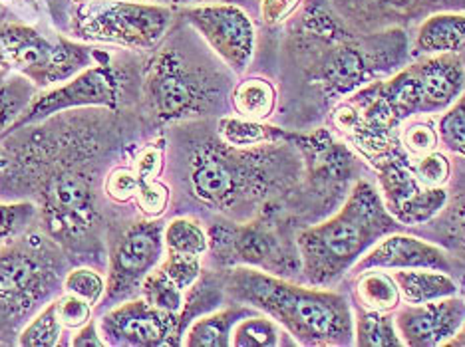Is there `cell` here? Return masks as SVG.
<instances>
[{
	"instance_id": "6da1fadb",
	"label": "cell",
	"mask_w": 465,
	"mask_h": 347,
	"mask_svg": "<svg viewBox=\"0 0 465 347\" xmlns=\"http://www.w3.org/2000/svg\"><path fill=\"white\" fill-rule=\"evenodd\" d=\"M297 34L311 62V83L334 101L392 76L411 56L404 28L361 33L336 13L331 0H306Z\"/></svg>"
},
{
	"instance_id": "7a4b0ae2",
	"label": "cell",
	"mask_w": 465,
	"mask_h": 347,
	"mask_svg": "<svg viewBox=\"0 0 465 347\" xmlns=\"http://www.w3.org/2000/svg\"><path fill=\"white\" fill-rule=\"evenodd\" d=\"M223 290L237 304L267 313L301 345L354 343V312L342 294L301 286L251 266L231 268Z\"/></svg>"
},
{
	"instance_id": "3957f363",
	"label": "cell",
	"mask_w": 465,
	"mask_h": 347,
	"mask_svg": "<svg viewBox=\"0 0 465 347\" xmlns=\"http://www.w3.org/2000/svg\"><path fill=\"white\" fill-rule=\"evenodd\" d=\"M400 227L378 188L361 178L338 213L297 235L301 275L311 286H329L351 272L380 238L396 233Z\"/></svg>"
},
{
	"instance_id": "277c9868",
	"label": "cell",
	"mask_w": 465,
	"mask_h": 347,
	"mask_svg": "<svg viewBox=\"0 0 465 347\" xmlns=\"http://www.w3.org/2000/svg\"><path fill=\"white\" fill-rule=\"evenodd\" d=\"M282 141L235 149L223 141H207L195 147L187 167L192 195L217 210H235L251 201L271 197L272 188L282 187L292 177V163L282 153Z\"/></svg>"
},
{
	"instance_id": "5b68a950",
	"label": "cell",
	"mask_w": 465,
	"mask_h": 347,
	"mask_svg": "<svg viewBox=\"0 0 465 347\" xmlns=\"http://www.w3.org/2000/svg\"><path fill=\"white\" fill-rule=\"evenodd\" d=\"M147 96L162 121H182L213 111L225 78L201 62L187 60L173 44L162 48L147 68Z\"/></svg>"
},
{
	"instance_id": "8992f818",
	"label": "cell",
	"mask_w": 465,
	"mask_h": 347,
	"mask_svg": "<svg viewBox=\"0 0 465 347\" xmlns=\"http://www.w3.org/2000/svg\"><path fill=\"white\" fill-rule=\"evenodd\" d=\"M173 16L175 8L143 0H94L76 8L72 34L80 40L152 50L167 36Z\"/></svg>"
},
{
	"instance_id": "52a82bcc",
	"label": "cell",
	"mask_w": 465,
	"mask_h": 347,
	"mask_svg": "<svg viewBox=\"0 0 465 347\" xmlns=\"http://www.w3.org/2000/svg\"><path fill=\"white\" fill-rule=\"evenodd\" d=\"M6 56L25 78L38 88L66 82L92 66L96 52L66 38L48 40L26 24H0Z\"/></svg>"
},
{
	"instance_id": "ba28073f",
	"label": "cell",
	"mask_w": 465,
	"mask_h": 347,
	"mask_svg": "<svg viewBox=\"0 0 465 347\" xmlns=\"http://www.w3.org/2000/svg\"><path fill=\"white\" fill-rule=\"evenodd\" d=\"M58 272L45 238L28 235L0 250V310L23 313L54 290Z\"/></svg>"
},
{
	"instance_id": "9c48e42d",
	"label": "cell",
	"mask_w": 465,
	"mask_h": 347,
	"mask_svg": "<svg viewBox=\"0 0 465 347\" xmlns=\"http://www.w3.org/2000/svg\"><path fill=\"white\" fill-rule=\"evenodd\" d=\"M209 248L223 265L259 268L274 276H294L301 272L299 250L291 252L267 223L211 227Z\"/></svg>"
},
{
	"instance_id": "30bf717a",
	"label": "cell",
	"mask_w": 465,
	"mask_h": 347,
	"mask_svg": "<svg viewBox=\"0 0 465 347\" xmlns=\"http://www.w3.org/2000/svg\"><path fill=\"white\" fill-rule=\"evenodd\" d=\"M177 14L231 72L242 73L249 68L255 56L257 33L245 8L231 3H209L183 6Z\"/></svg>"
},
{
	"instance_id": "8fae6325",
	"label": "cell",
	"mask_w": 465,
	"mask_h": 347,
	"mask_svg": "<svg viewBox=\"0 0 465 347\" xmlns=\"http://www.w3.org/2000/svg\"><path fill=\"white\" fill-rule=\"evenodd\" d=\"M122 78L120 72L112 66H90L76 73L68 83L50 90L30 101L28 108L18 115L8 131L25 128L28 123L48 120L50 115L82 105H105L115 108L120 100Z\"/></svg>"
},
{
	"instance_id": "7c38bea8",
	"label": "cell",
	"mask_w": 465,
	"mask_h": 347,
	"mask_svg": "<svg viewBox=\"0 0 465 347\" xmlns=\"http://www.w3.org/2000/svg\"><path fill=\"white\" fill-rule=\"evenodd\" d=\"M165 256L163 225L142 220L125 230L110 260V276L105 282V302H118L140 290L143 278Z\"/></svg>"
},
{
	"instance_id": "4fadbf2b",
	"label": "cell",
	"mask_w": 465,
	"mask_h": 347,
	"mask_svg": "<svg viewBox=\"0 0 465 347\" xmlns=\"http://www.w3.org/2000/svg\"><path fill=\"white\" fill-rule=\"evenodd\" d=\"M105 345L160 347L182 345L179 315L153 308L142 296L125 300L102 315L98 323Z\"/></svg>"
},
{
	"instance_id": "5bb4252c",
	"label": "cell",
	"mask_w": 465,
	"mask_h": 347,
	"mask_svg": "<svg viewBox=\"0 0 465 347\" xmlns=\"http://www.w3.org/2000/svg\"><path fill=\"white\" fill-rule=\"evenodd\" d=\"M289 141L301 151L306 165V177L324 203L341 201L356 173V159L346 143L338 141L329 130L311 133H289Z\"/></svg>"
},
{
	"instance_id": "9a60e30c",
	"label": "cell",
	"mask_w": 465,
	"mask_h": 347,
	"mask_svg": "<svg viewBox=\"0 0 465 347\" xmlns=\"http://www.w3.org/2000/svg\"><path fill=\"white\" fill-rule=\"evenodd\" d=\"M396 328L408 347L448 345L465 323V300L448 296L426 304H406L396 313Z\"/></svg>"
},
{
	"instance_id": "2e32d148",
	"label": "cell",
	"mask_w": 465,
	"mask_h": 347,
	"mask_svg": "<svg viewBox=\"0 0 465 347\" xmlns=\"http://www.w3.org/2000/svg\"><path fill=\"white\" fill-rule=\"evenodd\" d=\"M441 270L451 272V260L446 250H441L424 238L392 233L370 248L352 266V275L366 270Z\"/></svg>"
},
{
	"instance_id": "e0dca14e",
	"label": "cell",
	"mask_w": 465,
	"mask_h": 347,
	"mask_svg": "<svg viewBox=\"0 0 465 347\" xmlns=\"http://www.w3.org/2000/svg\"><path fill=\"white\" fill-rule=\"evenodd\" d=\"M414 64L421 90V118L446 111L465 92V64L460 54L421 56Z\"/></svg>"
},
{
	"instance_id": "ac0fdd59",
	"label": "cell",
	"mask_w": 465,
	"mask_h": 347,
	"mask_svg": "<svg viewBox=\"0 0 465 347\" xmlns=\"http://www.w3.org/2000/svg\"><path fill=\"white\" fill-rule=\"evenodd\" d=\"M465 46V13L441 10L421 20L414 46L410 54L414 58L440 56V54H460Z\"/></svg>"
},
{
	"instance_id": "d6986e66",
	"label": "cell",
	"mask_w": 465,
	"mask_h": 347,
	"mask_svg": "<svg viewBox=\"0 0 465 347\" xmlns=\"http://www.w3.org/2000/svg\"><path fill=\"white\" fill-rule=\"evenodd\" d=\"M392 276L398 284L401 302L411 306L458 294V284L450 276V272L428 268L392 270Z\"/></svg>"
},
{
	"instance_id": "ffe728a7",
	"label": "cell",
	"mask_w": 465,
	"mask_h": 347,
	"mask_svg": "<svg viewBox=\"0 0 465 347\" xmlns=\"http://www.w3.org/2000/svg\"><path fill=\"white\" fill-rule=\"evenodd\" d=\"M252 313V308L239 304L225 310L203 313L201 318L192 322L183 332L182 345L187 347H229L231 332L239 320Z\"/></svg>"
},
{
	"instance_id": "44dd1931",
	"label": "cell",
	"mask_w": 465,
	"mask_h": 347,
	"mask_svg": "<svg viewBox=\"0 0 465 347\" xmlns=\"http://www.w3.org/2000/svg\"><path fill=\"white\" fill-rule=\"evenodd\" d=\"M219 140L235 149H251V147L289 141V131L265 121L241 118V115H223L217 121Z\"/></svg>"
},
{
	"instance_id": "7402d4cb",
	"label": "cell",
	"mask_w": 465,
	"mask_h": 347,
	"mask_svg": "<svg viewBox=\"0 0 465 347\" xmlns=\"http://www.w3.org/2000/svg\"><path fill=\"white\" fill-rule=\"evenodd\" d=\"M354 298L362 310L390 313L398 310L401 304V296L394 276L388 270H366L356 275Z\"/></svg>"
},
{
	"instance_id": "603a6c76",
	"label": "cell",
	"mask_w": 465,
	"mask_h": 347,
	"mask_svg": "<svg viewBox=\"0 0 465 347\" xmlns=\"http://www.w3.org/2000/svg\"><path fill=\"white\" fill-rule=\"evenodd\" d=\"M231 105L241 118L265 121L277 108V90L265 78H247L232 88Z\"/></svg>"
},
{
	"instance_id": "cb8c5ba5",
	"label": "cell",
	"mask_w": 465,
	"mask_h": 347,
	"mask_svg": "<svg viewBox=\"0 0 465 347\" xmlns=\"http://www.w3.org/2000/svg\"><path fill=\"white\" fill-rule=\"evenodd\" d=\"M354 343L358 347H401L396 320L390 313L358 308L354 313Z\"/></svg>"
},
{
	"instance_id": "d4e9b609",
	"label": "cell",
	"mask_w": 465,
	"mask_h": 347,
	"mask_svg": "<svg viewBox=\"0 0 465 347\" xmlns=\"http://www.w3.org/2000/svg\"><path fill=\"white\" fill-rule=\"evenodd\" d=\"M165 252L203 256L209 250V233L192 217H179L163 227Z\"/></svg>"
},
{
	"instance_id": "484cf974",
	"label": "cell",
	"mask_w": 465,
	"mask_h": 347,
	"mask_svg": "<svg viewBox=\"0 0 465 347\" xmlns=\"http://www.w3.org/2000/svg\"><path fill=\"white\" fill-rule=\"evenodd\" d=\"M50 198L60 218H74L78 223L88 213L90 187L80 175H62L52 183Z\"/></svg>"
},
{
	"instance_id": "4316f807",
	"label": "cell",
	"mask_w": 465,
	"mask_h": 347,
	"mask_svg": "<svg viewBox=\"0 0 465 347\" xmlns=\"http://www.w3.org/2000/svg\"><path fill=\"white\" fill-rule=\"evenodd\" d=\"M281 325L267 313H249L231 332L232 347H277L281 345Z\"/></svg>"
},
{
	"instance_id": "83f0119b",
	"label": "cell",
	"mask_w": 465,
	"mask_h": 347,
	"mask_svg": "<svg viewBox=\"0 0 465 347\" xmlns=\"http://www.w3.org/2000/svg\"><path fill=\"white\" fill-rule=\"evenodd\" d=\"M140 296L153 308L179 315L185 306V292L157 265L140 286Z\"/></svg>"
},
{
	"instance_id": "f1b7e54d",
	"label": "cell",
	"mask_w": 465,
	"mask_h": 347,
	"mask_svg": "<svg viewBox=\"0 0 465 347\" xmlns=\"http://www.w3.org/2000/svg\"><path fill=\"white\" fill-rule=\"evenodd\" d=\"M440 145L443 149L465 159V92L436 121Z\"/></svg>"
},
{
	"instance_id": "f546056e",
	"label": "cell",
	"mask_w": 465,
	"mask_h": 347,
	"mask_svg": "<svg viewBox=\"0 0 465 347\" xmlns=\"http://www.w3.org/2000/svg\"><path fill=\"white\" fill-rule=\"evenodd\" d=\"M62 328L54 302L42 310L36 318L30 322L18 338V343L25 347H56L60 345Z\"/></svg>"
},
{
	"instance_id": "4dcf8cb0",
	"label": "cell",
	"mask_w": 465,
	"mask_h": 347,
	"mask_svg": "<svg viewBox=\"0 0 465 347\" xmlns=\"http://www.w3.org/2000/svg\"><path fill=\"white\" fill-rule=\"evenodd\" d=\"M400 145L410 159H416V157L438 151L440 138H438L436 123H431L428 120H420V118L408 120L400 130Z\"/></svg>"
},
{
	"instance_id": "1f68e13d",
	"label": "cell",
	"mask_w": 465,
	"mask_h": 347,
	"mask_svg": "<svg viewBox=\"0 0 465 347\" xmlns=\"http://www.w3.org/2000/svg\"><path fill=\"white\" fill-rule=\"evenodd\" d=\"M35 98V88L28 78H15L0 86V131L10 130L18 115L23 113Z\"/></svg>"
},
{
	"instance_id": "d6a6232c",
	"label": "cell",
	"mask_w": 465,
	"mask_h": 347,
	"mask_svg": "<svg viewBox=\"0 0 465 347\" xmlns=\"http://www.w3.org/2000/svg\"><path fill=\"white\" fill-rule=\"evenodd\" d=\"M410 169L424 187H446L451 178V161L440 151L410 159Z\"/></svg>"
},
{
	"instance_id": "836d02e7",
	"label": "cell",
	"mask_w": 465,
	"mask_h": 347,
	"mask_svg": "<svg viewBox=\"0 0 465 347\" xmlns=\"http://www.w3.org/2000/svg\"><path fill=\"white\" fill-rule=\"evenodd\" d=\"M160 268L172 278L183 292L192 290L201 278V256L177 255V252H165Z\"/></svg>"
},
{
	"instance_id": "e575fe53",
	"label": "cell",
	"mask_w": 465,
	"mask_h": 347,
	"mask_svg": "<svg viewBox=\"0 0 465 347\" xmlns=\"http://www.w3.org/2000/svg\"><path fill=\"white\" fill-rule=\"evenodd\" d=\"M62 286H64V292L76 294V296L90 302L92 306L94 304H98L105 294V280L102 278V275H98V272L92 268L70 270L64 282H62Z\"/></svg>"
},
{
	"instance_id": "d590c367",
	"label": "cell",
	"mask_w": 465,
	"mask_h": 347,
	"mask_svg": "<svg viewBox=\"0 0 465 347\" xmlns=\"http://www.w3.org/2000/svg\"><path fill=\"white\" fill-rule=\"evenodd\" d=\"M54 306L60 323L68 330H78L92 320V304L76 296V294L66 292L64 296L54 300Z\"/></svg>"
},
{
	"instance_id": "8d00e7d4",
	"label": "cell",
	"mask_w": 465,
	"mask_h": 347,
	"mask_svg": "<svg viewBox=\"0 0 465 347\" xmlns=\"http://www.w3.org/2000/svg\"><path fill=\"white\" fill-rule=\"evenodd\" d=\"M36 208L30 203L3 205L0 203V240H8L23 233L30 220L35 218Z\"/></svg>"
},
{
	"instance_id": "74e56055",
	"label": "cell",
	"mask_w": 465,
	"mask_h": 347,
	"mask_svg": "<svg viewBox=\"0 0 465 347\" xmlns=\"http://www.w3.org/2000/svg\"><path fill=\"white\" fill-rule=\"evenodd\" d=\"M137 207H140L145 217H162L169 205V188L153 178V181H143L135 193Z\"/></svg>"
},
{
	"instance_id": "f35d334b",
	"label": "cell",
	"mask_w": 465,
	"mask_h": 347,
	"mask_svg": "<svg viewBox=\"0 0 465 347\" xmlns=\"http://www.w3.org/2000/svg\"><path fill=\"white\" fill-rule=\"evenodd\" d=\"M143 181L137 177L135 171L118 167V169H114L108 175V178H105V193H108V197L114 198L115 203H128L135 197Z\"/></svg>"
},
{
	"instance_id": "ab89813d",
	"label": "cell",
	"mask_w": 465,
	"mask_h": 347,
	"mask_svg": "<svg viewBox=\"0 0 465 347\" xmlns=\"http://www.w3.org/2000/svg\"><path fill=\"white\" fill-rule=\"evenodd\" d=\"M304 0H259V14L262 24L281 26L299 13Z\"/></svg>"
},
{
	"instance_id": "60d3db41",
	"label": "cell",
	"mask_w": 465,
	"mask_h": 347,
	"mask_svg": "<svg viewBox=\"0 0 465 347\" xmlns=\"http://www.w3.org/2000/svg\"><path fill=\"white\" fill-rule=\"evenodd\" d=\"M448 220L446 223H450V230L453 235V243H456V246L463 248L465 250V177L463 181L458 185V191L456 195H450L448 198Z\"/></svg>"
},
{
	"instance_id": "b9f144b4",
	"label": "cell",
	"mask_w": 465,
	"mask_h": 347,
	"mask_svg": "<svg viewBox=\"0 0 465 347\" xmlns=\"http://www.w3.org/2000/svg\"><path fill=\"white\" fill-rule=\"evenodd\" d=\"M162 145V143H160ZM160 145H147L135 163V173L142 181H153L163 169V151Z\"/></svg>"
},
{
	"instance_id": "7bdbcfd3",
	"label": "cell",
	"mask_w": 465,
	"mask_h": 347,
	"mask_svg": "<svg viewBox=\"0 0 465 347\" xmlns=\"http://www.w3.org/2000/svg\"><path fill=\"white\" fill-rule=\"evenodd\" d=\"M72 345H76V347H102V345H105V342L100 335L98 325L92 323V320H90L86 325L78 328V333L74 335Z\"/></svg>"
},
{
	"instance_id": "ee69618b",
	"label": "cell",
	"mask_w": 465,
	"mask_h": 347,
	"mask_svg": "<svg viewBox=\"0 0 465 347\" xmlns=\"http://www.w3.org/2000/svg\"><path fill=\"white\" fill-rule=\"evenodd\" d=\"M143 3H153V5H163V6H195V5H209V3H225V0H143Z\"/></svg>"
},
{
	"instance_id": "f6af8a7d",
	"label": "cell",
	"mask_w": 465,
	"mask_h": 347,
	"mask_svg": "<svg viewBox=\"0 0 465 347\" xmlns=\"http://www.w3.org/2000/svg\"><path fill=\"white\" fill-rule=\"evenodd\" d=\"M448 345L451 347H465V323L461 325V330L453 335V340L448 342Z\"/></svg>"
},
{
	"instance_id": "bcb514c9",
	"label": "cell",
	"mask_w": 465,
	"mask_h": 347,
	"mask_svg": "<svg viewBox=\"0 0 465 347\" xmlns=\"http://www.w3.org/2000/svg\"><path fill=\"white\" fill-rule=\"evenodd\" d=\"M18 3H26V5H35L36 0H18Z\"/></svg>"
},
{
	"instance_id": "7dc6e473",
	"label": "cell",
	"mask_w": 465,
	"mask_h": 347,
	"mask_svg": "<svg viewBox=\"0 0 465 347\" xmlns=\"http://www.w3.org/2000/svg\"><path fill=\"white\" fill-rule=\"evenodd\" d=\"M460 56H461V60H463V64H465V46L461 48V52H460Z\"/></svg>"
},
{
	"instance_id": "c3c4849f",
	"label": "cell",
	"mask_w": 465,
	"mask_h": 347,
	"mask_svg": "<svg viewBox=\"0 0 465 347\" xmlns=\"http://www.w3.org/2000/svg\"><path fill=\"white\" fill-rule=\"evenodd\" d=\"M463 300H465V296H463Z\"/></svg>"
}]
</instances>
